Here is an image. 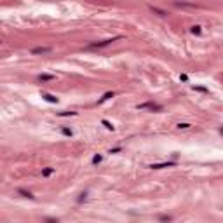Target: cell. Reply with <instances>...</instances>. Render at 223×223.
<instances>
[{
  "mask_svg": "<svg viewBox=\"0 0 223 223\" xmlns=\"http://www.w3.org/2000/svg\"><path fill=\"white\" fill-rule=\"evenodd\" d=\"M120 35H117V37H112V38H105V40H99V42H93V44H89L86 49H101V47H108L110 44L113 42H117V40H120Z\"/></svg>",
  "mask_w": 223,
  "mask_h": 223,
  "instance_id": "obj_1",
  "label": "cell"
},
{
  "mask_svg": "<svg viewBox=\"0 0 223 223\" xmlns=\"http://www.w3.org/2000/svg\"><path fill=\"white\" fill-rule=\"evenodd\" d=\"M136 108H138V110H152V112H160V110H162V105H157V103H153V101H147V103H141V105H138Z\"/></svg>",
  "mask_w": 223,
  "mask_h": 223,
  "instance_id": "obj_2",
  "label": "cell"
},
{
  "mask_svg": "<svg viewBox=\"0 0 223 223\" xmlns=\"http://www.w3.org/2000/svg\"><path fill=\"white\" fill-rule=\"evenodd\" d=\"M53 51V47H35V49H32V54H49Z\"/></svg>",
  "mask_w": 223,
  "mask_h": 223,
  "instance_id": "obj_3",
  "label": "cell"
},
{
  "mask_svg": "<svg viewBox=\"0 0 223 223\" xmlns=\"http://www.w3.org/2000/svg\"><path fill=\"white\" fill-rule=\"evenodd\" d=\"M176 166V162H162V164H152L150 169H164V167H173Z\"/></svg>",
  "mask_w": 223,
  "mask_h": 223,
  "instance_id": "obj_4",
  "label": "cell"
},
{
  "mask_svg": "<svg viewBox=\"0 0 223 223\" xmlns=\"http://www.w3.org/2000/svg\"><path fill=\"white\" fill-rule=\"evenodd\" d=\"M37 78H38V82H51V80H54V75H51V73H40Z\"/></svg>",
  "mask_w": 223,
  "mask_h": 223,
  "instance_id": "obj_5",
  "label": "cell"
},
{
  "mask_svg": "<svg viewBox=\"0 0 223 223\" xmlns=\"http://www.w3.org/2000/svg\"><path fill=\"white\" fill-rule=\"evenodd\" d=\"M42 98H44L45 101H49V103H58V101H59L54 94H49V93H42Z\"/></svg>",
  "mask_w": 223,
  "mask_h": 223,
  "instance_id": "obj_6",
  "label": "cell"
},
{
  "mask_svg": "<svg viewBox=\"0 0 223 223\" xmlns=\"http://www.w3.org/2000/svg\"><path fill=\"white\" fill-rule=\"evenodd\" d=\"M148 9L152 11V12H153V14L160 16V18H164V16H167V12H166V11H162V9H159V7H153V5H150Z\"/></svg>",
  "mask_w": 223,
  "mask_h": 223,
  "instance_id": "obj_7",
  "label": "cell"
},
{
  "mask_svg": "<svg viewBox=\"0 0 223 223\" xmlns=\"http://www.w3.org/2000/svg\"><path fill=\"white\" fill-rule=\"evenodd\" d=\"M18 194L19 195H23V197H26V199H35V195H33L32 192L24 190V188H18Z\"/></svg>",
  "mask_w": 223,
  "mask_h": 223,
  "instance_id": "obj_8",
  "label": "cell"
},
{
  "mask_svg": "<svg viewBox=\"0 0 223 223\" xmlns=\"http://www.w3.org/2000/svg\"><path fill=\"white\" fill-rule=\"evenodd\" d=\"M54 167H44V169H42V176H44V178H49V176H51V174H54Z\"/></svg>",
  "mask_w": 223,
  "mask_h": 223,
  "instance_id": "obj_9",
  "label": "cell"
},
{
  "mask_svg": "<svg viewBox=\"0 0 223 223\" xmlns=\"http://www.w3.org/2000/svg\"><path fill=\"white\" fill-rule=\"evenodd\" d=\"M190 32H192L194 35H201V33H202V26H201V24H194V26H190Z\"/></svg>",
  "mask_w": 223,
  "mask_h": 223,
  "instance_id": "obj_10",
  "label": "cell"
},
{
  "mask_svg": "<svg viewBox=\"0 0 223 223\" xmlns=\"http://www.w3.org/2000/svg\"><path fill=\"white\" fill-rule=\"evenodd\" d=\"M110 98H113V93H105L101 99H98V103H103V101H106V99H110Z\"/></svg>",
  "mask_w": 223,
  "mask_h": 223,
  "instance_id": "obj_11",
  "label": "cell"
},
{
  "mask_svg": "<svg viewBox=\"0 0 223 223\" xmlns=\"http://www.w3.org/2000/svg\"><path fill=\"white\" fill-rule=\"evenodd\" d=\"M101 124H103V126H105L106 129H110V131H113V129H115V127H113V124H110L108 120H101Z\"/></svg>",
  "mask_w": 223,
  "mask_h": 223,
  "instance_id": "obj_12",
  "label": "cell"
},
{
  "mask_svg": "<svg viewBox=\"0 0 223 223\" xmlns=\"http://www.w3.org/2000/svg\"><path fill=\"white\" fill-rule=\"evenodd\" d=\"M176 127H178V129H190V124H186V122H180Z\"/></svg>",
  "mask_w": 223,
  "mask_h": 223,
  "instance_id": "obj_13",
  "label": "cell"
},
{
  "mask_svg": "<svg viewBox=\"0 0 223 223\" xmlns=\"http://www.w3.org/2000/svg\"><path fill=\"white\" fill-rule=\"evenodd\" d=\"M101 160H103V157H101V155H94V157H93V164H94V166H96V164H99Z\"/></svg>",
  "mask_w": 223,
  "mask_h": 223,
  "instance_id": "obj_14",
  "label": "cell"
},
{
  "mask_svg": "<svg viewBox=\"0 0 223 223\" xmlns=\"http://www.w3.org/2000/svg\"><path fill=\"white\" fill-rule=\"evenodd\" d=\"M61 132H63L65 136H72V134H73V131L68 129V127H63V129H61Z\"/></svg>",
  "mask_w": 223,
  "mask_h": 223,
  "instance_id": "obj_15",
  "label": "cell"
},
{
  "mask_svg": "<svg viewBox=\"0 0 223 223\" xmlns=\"http://www.w3.org/2000/svg\"><path fill=\"white\" fill-rule=\"evenodd\" d=\"M68 115H77V112H61L59 117H68Z\"/></svg>",
  "mask_w": 223,
  "mask_h": 223,
  "instance_id": "obj_16",
  "label": "cell"
},
{
  "mask_svg": "<svg viewBox=\"0 0 223 223\" xmlns=\"http://www.w3.org/2000/svg\"><path fill=\"white\" fill-rule=\"evenodd\" d=\"M159 220H160V222H171L173 218H171V216H160Z\"/></svg>",
  "mask_w": 223,
  "mask_h": 223,
  "instance_id": "obj_17",
  "label": "cell"
},
{
  "mask_svg": "<svg viewBox=\"0 0 223 223\" xmlns=\"http://www.w3.org/2000/svg\"><path fill=\"white\" fill-rule=\"evenodd\" d=\"M180 78H181L183 82H186V80H188V75H186V73H181V75H180Z\"/></svg>",
  "mask_w": 223,
  "mask_h": 223,
  "instance_id": "obj_18",
  "label": "cell"
},
{
  "mask_svg": "<svg viewBox=\"0 0 223 223\" xmlns=\"http://www.w3.org/2000/svg\"><path fill=\"white\" fill-rule=\"evenodd\" d=\"M194 89H197V91H201V93H207V89H206V87H194Z\"/></svg>",
  "mask_w": 223,
  "mask_h": 223,
  "instance_id": "obj_19",
  "label": "cell"
},
{
  "mask_svg": "<svg viewBox=\"0 0 223 223\" xmlns=\"http://www.w3.org/2000/svg\"><path fill=\"white\" fill-rule=\"evenodd\" d=\"M220 132H222V134H223V127H222V129H220Z\"/></svg>",
  "mask_w": 223,
  "mask_h": 223,
  "instance_id": "obj_20",
  "label": "cell"
}]
</instances>
